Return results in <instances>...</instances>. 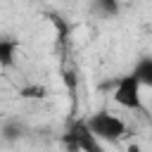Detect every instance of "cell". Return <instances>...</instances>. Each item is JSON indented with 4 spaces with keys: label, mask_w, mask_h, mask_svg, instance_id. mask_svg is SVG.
Returning a JSON list of instances; mask_svg holds the SVG:
<instances>
[{
    "label": "cell",
    "mask_w": 152,
    "mask_h": 152,
    "mask_svg": "<svg viewBox=\"0 0 152 152\" xmlns=\"http://www.w3.org/2000/svg\"><path fill=\"white\" fill-rule=\"evenodd\" d=\"M86 128L97 142H119L121 138H126V131H128L126 121L109 109H100L90 114L86 119Z\"/></svg>",
    "instance_id": "1"
},
{
    "label": "cell",
    "mask_w": 152,
    "mask_h": 152,
    "mask_svg": "<svg viewBox=\"0 0 152 152\" xmlns=\"http://www.w3.org/2000/svg\"><path fill=\"white\" fill-rule=\"evenodd\" d=\"M142 83L138 81L135 74H126L114 83V102L121 104L124 109H133V112H142Z\"/></svg>",
    "instance_id": "2"
},
{
    "label": "cell",
    "mask_w": 152,
    "mask_h": 152,
    "mask_svg": "<svg viewBox=\"0 0 152 152\" xmlns=\"http://www.w3.org/2000/svg\"><path fill=\"white\" fill-rule=\"evenodd\" d=\"M64 142L71 145V150H83V152H97V140L90 135V131L86 128V121H78L74 124L66 135H64Z\"/></svg>",
    "instance_id": "3"
},
{
    "label": "cell",
    "mask_w": 152,
    "mask_h": 152,
    "mask_svg": "<svg viewBox=\"0 0 152 152\" xmlns=\"http://www.w3.org/2000/svg\"><path fill=\"white\" fill-rule=\"evenodd\" d=\"M14 55H17V43L14 40H0V64L2 66L14 64Z\"/></svg>",
    "instance_id": "4"
},
{
    "label": "cell",
    "mask_w": 152,
    "mask_h": 152,
    "mask_svg": "<svg viewBox=\"0 0 152 152\" xmlns=\"http://www.w3.org/2000/svg\"><path fill=\"white\" fill-rule=\"evenodd\" d=\"M45 95V88L43 86H31V88H24L21 90V97H43Z\"/></svg>",
    "instance_id": "5"
}]
</instances>
